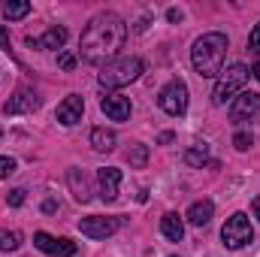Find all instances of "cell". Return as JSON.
<instances>
[{
    "label": "cell",
    "mask_w": 260,
    "mask_h": 257,
    "mask_svg": "<svg viewBox=\"0 0 260 257\" xmlns=\"http://www.w3.org/2000/svg\"><path fill=\"white\" fill-rule=\"evenodd\" d=\"M127 40V24L121 15L115 12H100L88 21V27L82 30L79 40V58L85 64H109L112 58H118V52L124 49Z\"/></svg>",
    "instance_id": "6da1fadb"
},
{
    "label": "cell",
    "mask_w": 260,
    "mask_h": 257,
    "mask_svg": "<svg viewBox=\"0 0 260 257\" xmlns=\"http://www.w3.org/2000/svg\"><path fill=\"white\" fill-rule=\"evenodd\" d=\"M224 58H227V37L212 30V34H203L191 49V64L203 79H212V76H221L224 70Z\"/></svg>",
    "instance_id": "7a4b0ae2"
},
{
    "label": "cell",
    "mask_w": 260,
    "mask_h": 257,
    "mask_svg": "<svg viewBox=\"0 0 260 257\" xmlns=\"http://www.w3.org/2000/svg\"><path fill=\"white\" fill-rule=\"evenodd\" d=\"M142 76V61L139 58H133V55H121V58H112L109 64L100 67V76H97V82L106 88V91H112V88H124L130 82H136Z\"/></svg>",
    "instance_id": "3957f363"
},
{
    "label": "cell",
    "mask_w": 260,
    "mask_h": 257,
    "mask_svg": "<svg viewBox=\"0 0 260 257\" xmlns=\"http://www.w3.org/2000/svg\"><path fill=\"white\" fill-rule=\"evenodd\" d=\"M248 76H251V70L245 64H230L227 70H221V76H218V82H215V91H212V103H215V106L233 103V100L242 94Z\"/></svg>",
    "instance_id": "277c9868"
},
{
    "label": "cell",
    "mask_w": 260,
    "mask_h": 257,
    "mask_svg": "<svg viewBox=\"0 0 260 257\" xmlns=\"http://www.w3.org/2000/svg\"><path fill=\"white\" fill-rule=\"evenodd\" d=\"M221 239H224V245H227L230 251H239V248H245V245L254 239V230H251V221H248V215H245V212H236V215H230V218H227V224L221 227Z\"/></svg>",
    "instance_id": "5b68a950"
},
{
    "label": "cell",
    "mask_w": 260,
    "mask_h": 257,
    "mask_svg": "<svg viewBox=\"0 0 260 257\" xmlns=\"http://www.w3.org/2000/svg\"><path fill=\"white\" fill-rule=\"evenodd\" d=\"M157 106L167 112V115H185L188 112V85L182 82V79H173L170 85H164L160 88V94H157Z\"/></svg>",
    "instance_id": "8992f818"
},
{
    "label": "cell",
    "mask_w": 260,
    "mask_h": 257,
    "mask_svg": "<svg viewBox=\"0 0 260 257\" xmlns=\"http://www.w3.org/2000/svg\"><path fill=\"white\" fill-rule=\"evenodd\" d=\"M230 118H233L236 124L257 121L260 118V94H254V91H242V94L230 103Z\"/></svg>",
    "instance_id": "52a82bcc"
},
{
    "label": "cell",
    "mask_w": 260,
    "mask_h": 257,
    "mask_svg": "<svg viewBox=\"0 0 260 257\" xmlns=\"http://www.w3.org/2000/svg\"><path fill=\"white\" fill-rule=\"evenodd\" d=\"M124 224V218H100V215H91V218H82L79 221V230L88 236V239H106V236H112L118 227Z\"/></svg>",
    "instance_id": "ba28073f"
},
{
    "label": "cell",
    "mask_w": 260,
    "mask_h": 257,
    "mask_svg": "<svg viewBox=\"0 0 260 257\" xmlns=\"http://www.w3.org/2000/svg\"><path fill=\"white\" fill-rule=\"evenodd\" d=\"M34 245L43 251V254H52V257H73L76 254V242H70V239H58V236H52V233H34Z\"/></svg>",
    "instance_id": "9c48e42d"
},
{
    "label": "cell",
    "mask_w": 260,
    "mask_h": 257,
    "mask_svg": "<svg viewBox=\"0 0 260 257\" xmlns=\"http://www.w3.org/2000/svg\"><path fill=\"white\" fill-rule=\"evenodd\" d=\"M37 106H40V97H37L30 88H18V91H15V97H9V100H6L3 112H6V115H24V112H34Z\"/></svg>",
    "instance_id": "30bf717a"
},
{
    "label": "cell",
    "mask_w": 260,
    "mask_h": 257,
    "mask_svg": "<svg viewBox=\"0 0 260 257\" xmlns=\"http://www.w3.org/2000/svg\"><path fill=\"white\" fill-rule=\"evenodd\" d=\"M100 109H103L106 118H112V121H127L130 118V97L109 91V94L100 100Z\"/></svg>",
    "instance_id": "8fae6325"
},
{
    "label": "cell",
    "mask_w": 260,
    "mask_h": 257,
    "mask_svg": "<svg viewBox=\"0 0 260 257\" xmlns=\"http://www.w3.org/2000/svg\"><path fill=\"white\" fill-rule=\"evenodd\" d=\"M82 112H85V103H82V97L79 94H70L64 97V103H58V121L64 124V127H73V124H79L82 121Z\"/></svg>",
    "instance_id": "7c38bea8"
},
{
    "label": "cell",
    "mask_w": 260,
    "mask_h": 257,
    "mask_svg": "<svg viewBox=\"0 0 260 257\" xmlns=\"http://www.w3.org/2000/svg\"><path fill=\"white\" fill-rule=\"evenodd\" d=\"M97 182H100V197H103L106 203H112V200L118 197V185H121V170H115V167H103V170L97 173Z\"/></svg>",
    "instance_id": "4fadbf2b"
},
{
    "label": "cell",
    "mask_w": 260,
    "mask_h": 257,
    "mask_svg": "<svg viewBox=\"0 0 260 257\" xmlns=\"http://www.w3.org/2000/svg\"><path fill=\"white\" fill-rule=\"evenodd\" d=\"M160 233H164L170 242H182V236H185V224H182V218H179L176 212H167V215L160 218Z\"/></svg>",
    "instance_id": "5bb4252c"
},
{
    "label": "cell",
    "mask_w": 260,
    "mask_h": 257,
    "mask_svg": "<svg viewBox=\"0 0 260 257\" xmlns=\"http://www.w3.org/2000/svg\"><path fill=\"white\" fill-rule=\"evenodd\" d=\"M212 215H215L212 200H200V203H194V206L188 209V221H191L194 227H206V224L212 221Z\"/></svg>",
    "instance_id": "9a60e30c"
},
{
    "label": "cell",
    "mask_w": 260,
    "mask_h": 257,
    "mask_svg": "<svg viewBox=\"0 0 260 257\" xmlns=\"http://www.w3.org/2000/svg\"><path fill=\"white\" fill-rule=\"evenodd\" d=\"M115 130H106V127H94L91 130V145L94 151H112L115 148Z\"/></svg>",
    "instance_id": "2e32d148"
},
{
    "label": "cell",
    "mask_w": 260,
    "mask_h": 257,
    "mask_svg": "<svg viewBox=\"0 0 260 257\" xmlns=\"http://www.w3.org/2000/svg\"><path fill=\"white\" fill-rule=\"evenodd\" d=\"M70 188H73V197H76L79 203H88V200H91V194H88V179H85L82 170H70Z\"/></svg>",
    "instance_id": "e0dca14e"
},
{
    "label": "cell",
    "mask_w": 260,
    "mask_h": 257,
    "mask_svg": "<svg viewBox=\"0 0 260 257\" xmlns=\"http://www.w3.org/2000/svg\"><path fill=\"white\" fill-rule=\"evenodd\" d=\"M67 43V27H49L40 37V49H61Z\"/></svg>",
    "instance_id": "ac0fdd59"
},
{
    "label": "cell",
    "mask_w": 260,
    "mask_h": 257,
    "mask_svg": "<svg viewBox=\"0 0 260 257\" xmlns=\"http://www.w3.org/2000/svg\"><path fill=\"white\" fill-rule=\"evenodd\" d=\"M30 12V3L27 0H6L3 3V18L6 21H18V18H24Z\"/></svg>",
    "instance_id": "d6986e66"
},
{
    "label": "cell",
    "mask_w": 260,
    "mask_h": 257,
    "mask_svg": "<svg viewBox=\"0 0 260 257\" xmlns=\"http://www.w3.org/2000/svg\"><path fill=\"white\" fill-rule=\"evenodd\" d=\"M185 160H188L191 167H203V164H212V167H215V160L209 157V145H200V142L185 151Z\"/></svg>",
    "instance_id": "ffe728a7"
},
{
    "label": "cell",
    "mask_w": 260,
    "mask_h": 257,
    "mask_svg": "<svg viewBox=\"0 0 260 257\" xmlns=\"http://www.w3.org/2000/svg\"><path fill=\"white\" fill-rule=\"evenodd\" d=\"M21 233L18 230H0V251H18Z\"/></svg>",
    "instance_id": "44dd1931"
},
{
    "label": "cell",
    "mask_w": 260,
    "mask_h": 257,
    "mask_svg": "<svg viewBox=\"0 0 260 257\" xmlns=\"http://www.w3.org/2000/svg\"><path fill=\"white\" fill-rule=\"evenodd\" d=\"M127 160H130V167H145L148 164V145H130Z\"/></svg>",
    "instance_id": "7402d4cb"
},
{
    "label": "cell",
    "mask_w": 260,
    "mask_h": 257,
    "mask_svg": "<svg viewBox=\"0 0 260 257\" xmlns=\"http://www.w3.org/2000/svg\"><path fill=\"white\" fill-rule=\"evenodd\" d=\"M12 173H15V160H12V157H3V154H0V179H9Z\"/></svg>",
    "instance_id": "603a6c76"
},
{
    "label": "cell",
    "mask_w": 260,
    "mask_h": 257,
    "mask_svg": "<svg viewBox=\"0 0 260 257\" xmlns=\"http://www.w3.org/2000/svg\"><path fill=\"white\" fill-rule=\"evenodd\" d=\"M233 145H236L239 151H248V148H251V133H236V136H233Z\"/></svg>",
    "instance_id": "cb8c5ba5"
},
{
    "label": "cell",
    "mask_w": 260,
    "mask_h": 257,
    "mask_svg": "<svg viewBox=\"0 0 260 257\" xmlns=\"http://www.w3.org/2000/svg\"><path fill=\"white\" fill-rule=\"evenodd\" d=\"M248 49H251V52H257V55H260V24H254L251 37H248Z\"/></svg>",
    "instance_id": "d4e9b609"
},
{
    "label": "cell",
    "mask_w": 260,
    "mask_h": 257,
    "mask_svg": "<svg viewBox=\"0 0 260 257\" xmlns=\"http://www.w3.org/2000/svg\"><path fill=\"white\" fill-rule=\"evenodd\" d=\"M6 200H9V206H21V203H24V191H21V188H15V191H9Z\"/></svg>",
    "instance_id": "484cf974"
},
{
    "label": "cell",
    "mask_w": 260,
    "mask_h": 257,
    "mask_svg": "<svg viewBox=\"0 0 260 257\" xmlns=\"http://www.w3.org/2000/svg\"><path fill=\"white\" fill-rule=\"evenodd\" d=\"M58 64L64 67V70H73V67H76V58H73V55H70V52H64V55H61V58H58Z\"/></svg>",
    "instance_id": "4316f807"
},
{
    "label": "cell",
    "mask_w": 260,
    "mask_h": 257,
    "mask_svg": "<svg viewBox=\"0 0 260 257\" xmlns=\"http://www.w3.org/2000/svg\"><path fill=\"white\" fill-rule=\"evenodd\" d=\"M251 212H254V218L260 221V197H254V200H251Z\"/></svg>",
    "instance_id": "83f0119b"
},
{
    "label": "cell",
    "mask_w": 260,
    "mask_h": 257,
    "mask_svg": "<svg viewBox=\"0 0 260 257\" xmlns=\"http://www.w3.org/2000/svg\"><path fill=\"white\" fill-rule=\"evenodd\" d=\"M167 18H170V21H182V12H179V9H170Z\"/></svg>",
    "instance_id": "f1b7e54d"
},
{
    "label": "cell",
    "mask_w": 260,
    "mask_h": 257,
    "mask_svg": "<svg viewBox=\"0 0 260 257\" xmlns=\"http://www.w3.org/2000/svg\"><path fill=\"white\" fill-rule=\"evenodd\" d=\"M251 76H254V79H260V61L254 67H251Z\"/></svg>",
    "instance_id": "f546056e"
},
{
    "label": "cell",
    "mask_w": 260,
    "mask_h": 257,
    "mask_svg": "<svg viewBox=\"0 0 260 257\" xmlns=\"http://www.w3.org/2000/svg\"><path fill=\"white\" fill-rule=\"evenodd\" d=\"M0 46L6 49V30H3V27H0Z\"/></svg>",
    "instance_id": "4dcf8cb0"
}]
</instances>
